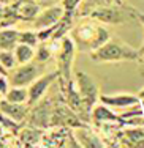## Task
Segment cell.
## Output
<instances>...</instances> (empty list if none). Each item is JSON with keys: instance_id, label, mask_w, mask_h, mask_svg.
Masks as SVG:
<instances>
[{"instance_id": "6da1fadb", "label": "cell", "mask_w": 144, "mask_h": 148, "mask_svg": "<svg viewBox=\"0 0 144 148\" xmlns=\"http://www.w3.org/2000/svg\"><path fill=\"white\" fill-rule=\"evenodd\" d=\"M70 36L75 41L76 51L90 54V52L97 51L98 47H101L111 38V35L106 27L101 25L100 21L90 17V19L73 27Z\"/></svg>"}, {"instance_id": "7a4b0ae2", "label": "cell", "mask_w": 144, "mask_h": 148, "mask_svg": "<svg viewBox=\"0 0 144 148\" xmlns=\"http://www.w3.org/2000/svg\"><path fill=\"white\" fill-rule=\"evenodd\" d=\"M139 51L132 47L117 36H111L101 47L90 52L89 57L93 63H119V62H139Z\"/></svg>"}, {"instance_id": "3957f363", "label": "cell", "mask_w": 144, "mask_h": 148, "mask_svg": "<svg viewBox=\"0 0 144 148\" xmlns=\"http://www.w3.org/2000/svg\"><path fill=\"white\" fill-rule=\"evenodd\" d=\"M76 46L71 36H64L60 40V47L55 52V60H57V71L59 79H60V90L65 88L66 82L71 80L73 76V62H75Z\"/></svg>"}, {"instance_id": "277c9868", "label": "cell", "mask_w": 144, "mask_h": 148, "mask_svg": "<svg viewBox=\"0 0 144 148\" xmlns=\"http://www.w3.org/2000/svg\"><path fill=\"white\" fill-rule=\"evenodd\" d=\"M43 66L44 63H40L37 60L17 65L16 68H13L11 73H8L10 87H29L43 74Z\"/></svg>"}, {"instance_id": "5b68a950", "label": "cell", "mask_w": 144, "mask_h": 148, "mask_svg": "<svg viewBox=\"0 0 144 148\" xmlns=\"http://www.w3.org/2000/svg\"><path fill=\"white\" fill-rule=\"evenodd\" d=\"M75 82L78 87L82 101L86 104L87 110L92 115V109L95 107V104L100 101V88H98V84L95 82L92 76H89L84 71H75Z\"/></svg>"}, {"instance_id": "8992f818", "label": "cell", "mask_w": 144, "mask_h": 148, "mask_svg": "<svg viewBox=\"0 0 144 148\" xmlns=\"http://www.w3.org/2000/svg\"><path fill=\"white\" fill-rule=\"evenodd\" d=\"M54 103L51 98H41L37 104L30 106V112L27 115L30 126H37V128L46 129L51 126V117H52V110H54Z\"/></svg>"}, {"instance_id": "52a82bcc", "label": "cell", "mask_w": 144, "mask_h": 148, "mask_svg": "<svg viewBox=\"0 0 144 148\" xmlns=\"http://www.w3.org/2000/svg\"><path fill=\"white\" fill-rule=\"evenodd\" d=\"M90 17L103 24H124L132 19V14L120 6H97L90 13Z\"/></svg>"}, {"instance_id": "ba28073f", "label": "cell", "mask_w": 144, "mask_h": 148, "mask_svg": "<svg viewBox=\"0 0 144 148\" xmlns=\"http://www.w3.org/2000/svg\"><path fill=\"white\" fill-rule=\"evenodd\" d=\"M59 79V71L55 69L54 73L41 74L37 80H33L27 88H29V106L37 104L41 98H44V95L48 93L49 87Z\"/></svg>"}, {"instance_id": "9c48e42d", "label": "cell", "mask_w": 144, "mask_h": 148, "mask_svg": "<svg viewBox=\"0 0 144 148\" xmlns=\"http://www.w3.org/2000/svg\"><path fill=\"white\" fill-rule=\"evenodd\" d=\"M98 103L106 104L114 110H127L136 104H141L143 101L136 93H112V95H100Z\"/></svg>"}, {"instance_id": "30bf717a", "label": "cell", "mask_w": 144, "mask_h": 148, "mask_svg": "<svg viewBox=\"0 0 144 148\" xmlns=\"http://www.w3.org/2000/svg\"><path fill=\"white\" fill-rule=\"evenodd\" d=\"M65 10L62 5H51L48 8L41 10L40 14L35 17L33 21V29L35 30H43L48 27H52L64 17Z\"/></svg>"}, {"instance_id": "8fae6325", "label": "cell", "mask_w": 144, "mask_h": 148, "mask_svg": "<svg viewBox=\"0 0 144 148\" xmlns=\"http://www.w3.org/2000/svg\"><path fill=\"white\" fill-rule=\"evenodd\" d=\"M90 121L95 126H103V125H112V123H119V125H125L124 118L117 114L112 107L106 104H95L92 109V115H90Z\"/></svg>"}, {"instance_id": "7c38bea8", "label": "cell", "mask_w": 144, "mask_h": 148, "mask_svg": "<svg viewBox=\"0 0 144 148\" xmlns=\"http://www.w3.org/2000/svg\"><path fill=\"white\" fill-rule=\"evenodd\" d=\"M0 112L6 117L13 118L15 121L21 123L27 118L30 112V106L29 104H19V103H10V101L3 99L0 101Z\"/></svg>"}, {"instance_id": "4fadbf2b", "label": "cell", "mask_w": 144, "mask_h": 148, "mask_svg": "<svg viewBox=\"0 0 144 148\" xmlns=\"http://www.w3.org/2000/svg\"><path fill=\"white\" fill-rule=\"evenodd\" d=\"M16 5L17 17H19V21H24V22H33L35 17L41 11V5L37 3L35 0H19Z\"/></svg>"}, {"instance_id": "5bb4252c", "label": "cell", "mask_w": 144, "mask_h": 148, "mask_svg": "<svg viewBox=\"0 0 144 148\" xmlns=\"http://www.w3.org/2000/svg\"><path fill=\"white\" fill-rule=\"evenodd\" d=\"M75 136L79 142V147H105V140H101L89 126L76 128Z\"/></svg>"}, {"instance_id": "9a60e30c", "label": "cell", "mask_w": 144, "mask_h": 148, "mask_svg": "<svg viewBox=\"0 0 144 148\" xmlns=\"http://www.w3.org/2000/svg\"><path fill=\"white\" fill-rule=\"evenodd\" d=\"M41 140H43V131H41V128L29 125V128L21 131V136H19L21 147H35Z\"/></svg>"}, {"instance_id": "2e32d148", "label": "cell", "mask_w": 144, "mask_h": 148, "mask_svg": "<svg viewBox=\"0 0 144 148\" xmlns=\"http://www.w3.org/2000/svg\"><path fill=\"white\" fill-rule=\"evenodd\" d=\"M19 44V32L15 29H5L0 30V49H8V51H15V47Z\"/></svg>"}, {"instance_id": "e0dca14e", "label": "cell", "mask_w": 144, "mask_h": 148, "mask_svg": "<svg viewBox=\"0 0 144 148\" xmlns=\"http://www.w3.org/2000/svg\"><path fill=\"white\" fill-rule=\"evenodd\" d=\"M5 99L10 103L29 104V88L27 87H11L6 91Z\"/></svg>"}, {"instance_id": "ac0fdd59", "label": "cell", "mask_w": 144, "mask_h": 148, "mask_svg": "<svg viewBox=\"0 0 144 148\" xmlns=\"http://www.w3.org/2000/svg\"><path fill=\"white\" fill-rule=\"evenodd\" d=\"M15 57H16V62L17 65H22V63H29L32 62V60L35 58V47H32V46L29 44H22L19 43L15 47Z\"/></svg>"}, {"instance_id": "d6986e66", "label": "cell", "mask_w": 144, "mask_h": 148, "mask_svg": "<svg viewBox=\"0 0 144 148\" xmlns=\"http://www.w3.org/2000/svg\"><path fill=\"white\" fill-rule=\"evenodd\" d=\"M52 49H51V46L49 44H46V41L44 43H40L37 46V49H35V58L33 60H37V62H40V63H46L51 60V57H52Z\"/></svg>"}, {"instance_id": "ffe728a7", "label": "cell", "mask_w": 144, "mask_h": 148, "mask_svg": "<svg viewBox=\"0 0 144 148\" xmlns=\"http://www.w3.org/2000/svg\"><path fill=\"white\" fill-rule=\"evenodd\" d=\"M19 43L29 44L32 47H37L40 44V38H38V32L33 30H22L19 32Z\"/></svg>"}, {"instance_id": "44dd1931", "label": "cell", "mask_w": 144, "mask_h": 148, "mask_svg": "<svg viewBox=\"0 0 144 148\" xmlns=\"http://www.w3.org/2000/svg\"><path fill=\"white\" fill-rule=\"evenodd\" d=\"M0 63H2L8 71H10V69H13L17 65L16 57H15V52L8 51V49H0Z\"/></svg>"}, {"instance_id": "7402d4cb", "label": "cell", "mask_w": 144, "mask_h": 148, "mask_svg": "<svg viewBox=\"0 0 144 148\" xmlns=\"http://www.w3.org/2000/svg\"><path fill=\"white\" fill-rule=\"evenodd\" d=\"M81 3H82V0H60V5L64 6L66 14H76Z\"/></svg>"}, {"instance_id": "603a6c76", "label": "cell", "mask_w": 144, "mask_h": 148, "mask_svg": "<svg viewBox=\"0 0 144 148\" xmlns=\"http://www.w3.org/2000/svg\"><path fill=\"white\" fill-rule=\"evenodd\" d=\"M10 87V82L6 79V76H0V95H6Z\"/></svg>"}, {"instance_id": "cb8c5ba5", "label": "cell", "mask_w": 144, "mask_h": 148, "mask_svg": "<svg viewBox=\"0 0 144 148\" xmlns=\"http://www.w3.org/2000/svg\"><path fill=\"white\" fill-rule=\"evenodd\" d=\"M37 3H40L41 6H51V5H57L59 0H35Z\"/></svg>"}, {"instance_id": "d4e9b609", "label": "cell", "mask_w": 144, "mask_h": 148, "mask_svg": "<svg viewBox=\"0 0 144 148\" xmlns=\"http://www.w3.org/2000/svg\"><path fill=\"white\" fill-rule=\"evenodd\" d=\"M139 54H141V55H139V62H141V66H143V69H144V47L139 51ZM141 74L144 76V71H141Z\"/></svg>"}, {"instance_id": "484cf974", "label": "cell", "mask_w": 144, "mask_h": 148, "mask_svg": "<svg viewBox=\"0 0 144 148\" xmlns=\"http://www.w3.org/2000/svg\"><path fill=\"white\" fill-rule=\"evenodd\" d=\"M17 2L19 0H0V3H3V5H15Z\"/></svg>"}, {"instance_id": "4316f807", "label": "cell", "mask_w": 144, "mask_h": 148, "mask_svg": "<svg viewBox=\"0 0 144 148\" xmlns=\"http://www.w3.org/2000/svg\"><path fill=\"white\" fill-rule=\"evenodd\" d=\"M0 74H2V76H8V69H6L2 63H0Z\"/></svg>"}, {"instance_id": "83f0119b", "label": "cell", "mask_w": 144, "mask_h": 148, "mask_svg": "<svg viewBox=\"0 0 144 148\" xmlns=\"http://www.w3.org/2000/svg\"><path fill=\"white\" fill-rule=\"evenodd\" d=\"M136 95L139 96V99H141V101H144V88H141V90H139Z\"/></svg>"}, {"instance_id": "f1b7e54d", "label": "cell", "mask_w": 144, "mask_h": 148, "mask_svg": "<svg viewBox=\"0 0 144 148\" xmlns=\"http://www.w3.org/2000/svg\"><path fill=\"white\" fill-rule=\"evenodd\" d=\"M3 11H5V5H3V3H0V17L3 16Z\"/></svg>"}, {"instance_id": "f546056e", "label": "cell", "mask_w": 144, "mask_h": 148, "mask_svg": "<svg viewBox=\"0 0 144 148\" xmlns=\"http://www.w3.org/2000/svg\"><path fill=\"white\" fill-rule=\"evenodd\" d=\"M0 76H2V74H0Z\"/></svg>"}]
</instances>
